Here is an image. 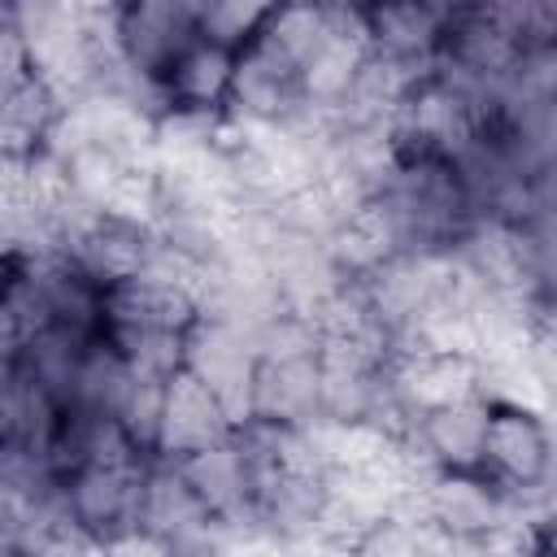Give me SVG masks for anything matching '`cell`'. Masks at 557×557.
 I'll list each match as a JSON object with an SVG mask.
<instances>
[{
    "label": "cell",
    "instance_id": "cell-1",
    "mask_svg": "<svg viewBox=\"0 0 557 557\" xmlns=\"http://www.w3.org/2000/svg\"><path fill=\"white\" fill-rule=\"evenodd\" d=\"M183 370L196 374L222 400L231 426L252 418V374H257L252 331L218 318H196L183 331Z\"/></svg>",
    "mask_w": 557,
    "mask_h": 557
},
{
    "label": "cell",
    "instance_id": "cell-2",
    "mask_svg": "<svg viewBox=\"0 0 557 557\" xmlns=\"http://www.w3.org/2000/svg\"><path fill=\"white\" fill-rule=\"evenodd\" d=\"M305 113H309V100H305V87H300V65L261 35L252 44H244L235 52L226 117L296 126Z\"/></svg>",
    "mask_w": 557,
    "mask_h": 557
},
{
    "label": "cell",
    "instance_id": "cell-3",
    "mask_svg": "<svg viewBox=\"0 0 557 557\" xmlns=\"http://www.w3.org/2000/svg\"><path fill=\"white\" fill-rule=\"evenodd\" d=\"M152 457H122V461H87L61 479L65 505L74 522L104 548L113 535L139 527V487Z\"/></svg>",
    "mask_w": 557,
    "mask_h": 557
},
{
    "label": "cell",
    "instance_id": "cell-4",
    "mask_svg": "<svg viewBox=\"0 0 557 557\" xmlns=\"http://www.w3.org/2000/svg\"><path fill=\"white\" fill-rule=\"evenodd\" d=\"M200 0H122L117 9V52L131 70L165 78V70L200 39Z\"/></svg>",
    "mask_w": 557,
    "mask_h": 557
},
{
    "label": "cell",
    "instance_id": "cell-5",
    "mask_svg": "<svg viewBox=\"0 0 557 557\" xmlns=\"http://www.w3.org/2000/svg\"><path fill=\"white\" fill-rule=\"evenodd\" d=\"M139 527L165 544V553H218L213 513L191 492L178 461L152 457L139 487Z\"/></svg>",
    "mask_w": 557,
    "mask_h": 557
},
{
    "label": "cell",
    "instance_id": "cell-6",
    "mask_svg": "<svg viewBox=\"0 0 557 557\" xmlns=\"http://www.w3.org/2000/svg\"><path fill=\"white\" fill-rule=\"evenodd\" d=\"M483 474L505 487H527L553 479V435L548 413L492 405L483 431Z\"/></svg>",
    "mask_w": 557,
    "mask_h": 557
},
{
    "label": "cell",
    "instance_id": "cell-7",
    "mask_svg": "<svg viewBox=\"0 0 557 557\" xmlns=\"http://www.w3.org/2000/svg\"><path fill=\"white\" fill-rule=\"evenodd\" d=\"M418 500L426 522L444 531L457 548H479V540L505 518L500 487L483 470H440Z\"/></svg>",
    "mask_w": 557,
    "mask_h": 557
},
{
    "label": "cell",
    "instance_id": "cell-8",
    "mask_svg": "<svg viewBox=\"0 0 557 557\" xmlns=\"http://www.w3.org/2000/svg\"><path fill=\"white\" fill-rule=\"evenodd\" d=\"M13 265L35 287L48 322L70 326V331H83V335L104 331V287L87 270H78L61 248L17 257Z\"/></svg>",
    "mask_w": 557,
    "mask_h": 557
},
{
    "label": "cell",
    "instance_id": "cell-9",
    "mask_svg": "<svg viewBox=\"0 0 557 557\" xmlns=\"http://www.w3.org/2000/svg\"><path fill=\"white\" fill-rule=\"evenodd\" d=\"M231 435V418L222 409V400L187 370H174L165 379V396H161V422H157V444L152 457L178 461L213 440Z\"/></svg>",
    "mask_w": 557,
    "mask_h": 557
},
{
    "label": "cell",
    "instance_id": "cell-10",
    "mask_svg": "<svg viewBox=\"0 0 557 557\" xmlns=\"http://www.w3.org/2000/svg\"><path fill=\"white\" fill-rule=\"evenodd\" d=\"M148 244H152V226L148 222H135V218H117V213H91L65 244L61 252L87 270L100 287L117 283V278H131L144 270L148 261Z\"/></svg>",
    "mask_w": 557,
    "mask_h": 557
},
{
    "label": "cell",
    "instance_id": "cell-11",
    "mask_svg": "<svg viewBox=\"0 0 557 557\" xmlns=\"http://www.w3.org/2000/svg\"><path fill=\"white\" fill-rule=\"evenodd\" d=\"M387 379L413 413H426L474 392V357L448 348H396L387 361Z\"/></svg>",
    "mask_w": 557,
    "mask_h": 557
},
{
    "label": "cell",
    "instance_id": "cell-12",
    "mask_svg": "<svg viewBox=\"0 0 557 557\" xmlns=\"http://www.w3.org/2000/svg\"><path fill=\"white\" fill-rule=\"evenodd\" d=\"M196 322V296L178 283L131 274L104 287V331H187Z\"/></svg>",
    "mask_w": 557,
    "mask_h": 557
},
{
    "label": "cell",
    "instance_id": "cell-13",
    "mask_svg": "<svg viewBox=\"0 0 557 557\" xmlns=\"http://www.w3.org/2000/svg\"><path fill=\"white\" fill-rule=\"evenodd\" d=\"M487 413H492V405L479 392H470L461 400H448V405L418 413L413 440L440 470H483Z\"/></svg>",
    "mask_w": 557,
    "mask_h": 557
},
{
    "label": "cell",
    "instance_id": "cell-14",
    "mask_svg": "<svg viewBox=\"0 0 557 557\" xmlns=\"http://www.w3.org/2000/svg\"><path fill=\"white\" fill-rule=\"evenodd\" d=\"M322 413V366L318 357L257 361L252 374V418L300 426Z\"/></svg>",
    "mask_w": 557,
    "mask_h": 557
},
{
    "label": "cell",
    "instance_id": "cell-15",
    "mask_svg": "<svg viewBox=\"0 0 557 557\" xmlns=\"http://www.w3.org/2000/svg\"><path fill=\"white\" fill-rule=\"evenodd\" d=\"M178 470L187 474L191 492L200 496V505L209 513H239V509H252V496H257V479H252V466L239 448L235 435H222L187 457H178Z\"/></svg>",
    "mask_w": 557,
    "mask_h": 557
},
{
    "label": "cell",
    "instance_id": "cell-16",
    "mask_svg": "<svg viewBox=\"0 0 557 557\" xmlns=\"http://www.w3.org/2000/svg\"><path fill=\"white\" fill-rule=\"evenodd\" d=\"M444 39V22L418 0H370L366 9V44L379 57L431 65Z\"/></svg>",
    "mask_w": 557,
    "mask_h": 557
},
{
    "label": "cell",
    "instance_id": "cell-17",
    "mask_svg": "<svg viewBox=\"0 0 557 557\" xmlns=\"http://www.w3.org/2000/svg\"><path fill=\"white\" fill-rule=\"evenodd\" d=\"M235 74V52L209 39H196L161 78L165 109H191V113H226Z\"/></svg>",
    "mask_w": 557,
    "mask_h": 557
},
{
    "label": "cell",
    "instance_id": "cell-18",
    "mask_svg": "<svg viewBox=\"0 0 557 557\" xmlns=\"http://www.w3.org/2000/svg\"><path fill=\"white\" fill-rule=\"evenodd\" d=\"M61 405L22 370L13 366L0 379V444H30L48 448L61 426Z\"/></svg>",
    "mask_w": 557,
    "mask_h": 557
},
{
    "label": "cell",
    "instance_id": "cell-19",
    "mask_svg": "<svg viewBox=\"0 0 557 557\" xmlns=\"http://www.w3.org/2000/svg\"><path fill=\"white\" fill-rule=\"evenodd\" d=\"M326 248H331L335 265H339L348 278H361V274H370L374 265H383L392 252H400L396 231H392V218L383 213V205H379L374 196L335 222V231L326 235Z\"/></svg>",
    "mask_w": 557,
    "mask_h": 557
},
{
    "label": "cell",
    "instance_id": "cell-20",
    "mask_svg": "<svg viewBox=\"0 0 557 557\" xmlns=\"http://www.w3.org/2000/svg\"><path fill=\"white\" fill-rule=\"evenodd\" d=\"M370 44L366 35H348V30H331L300 65V87H305V100L322 113H335L366 61Z\"/></svg>",
    "mask_w": 557,
    "mask_h": 557
},
{
    "label": "cell",
    "instance_id": "cell-21",
    "mask_svg": "<svg viewBox=\"0 0 557 557\" xmlns=\"http://www.w3.org/2000/svg\"><path fill=\"white\" fill-rule=\"evenodd\" d=\"M91 335L83 331H70V326H39L22 339V352H17V366L61 405L70 409V396H74V374H78V361H83V348H87Z\"/></svg>",
    "mask_w": 557,
    "mask_h": 557
},
{
    "label": "cell",
    "instance_id": "cell-22",
    "mask_svg": "<svg viewBox=\"0 0 557 557\" xmlns=\"http://www.w3.org/2000/svg\"><path fill=\"white\" fill-rule=\"evenodd\" d=\"M131 366L126 357L117 352V344L96 331L83 348V361H78V374H74V396H70V409H83V413H117L126 387H131Z\"/></svg>",
    "mask_w": 557,
    "mask_h": 557
},
{
    "label": "cell",
    "instance_id": "cell-23",
    "mask_svg": "<svg viewBox=\"0 0 557 557\" xmlns=\"http://www.w3.org/2000/svg\"><path fill=\"white\" fill-rule=\"evenodd\" d=\"M274 4L278 0H200V17H196L200 39L239 52L244 44H252L261 35Z\"/></svg>",
    "mask_w": 557,
    "mask_h": 557
},
{
    "label": "cell",
    "instance_id": "cell-24",
    "mask_svg": "<svg viewBox=\"0 0 557 557\" xmlns=\"http://www.w3.org/2000/svg\"><path fill=\"white\" fill-rule=\"evenodd\" d=\"M474 13L500 35H509L518 48L553 44L557 30V0H479Z\"/></svg>",
    "mask_w": 557,
    "mask_h": 557
},
{
    "label": "cell",
    "instance_id": "cell-25",
    "mask_svg": "<svg viewBox=\"0 0 557 557\" xmlns=\"http://www.w3.org/2000/svg\"><path fill=\"white\" fill-rule=\"evenodd\" d=\"M117 352L126 357L131 374H148V379H170L174 370H183V331H144V326H126V331H104Z\"/></svg>",
    "mask_w": 557,
    "mask_h": 557
},
{
    "label": "cell",
    "instance_id": "cell-26",
    "mask_svg": "<svg viewBox=\"0 0 557 557\" xmlns=\"http://www.w3.org/2000/svg\"><path fill=\"white\" fill-rule=\"evenodd\" d=\"M161 396H165V379H148V374H135L122 405H117V422L122 431L131 435V444L139 453L152 457V444H157V422H161Z\"/></svg>",
    "mask_w": 557,
    "mask_h": 557
},
{
    "label": "cell",
    "instance_id": "cell-27",
    "mask_svg": "<svg viewBox=\"0 0 557 557\" xmlns=\"http://www.w3.org/2000/svg\"><path fill=\"white\" fill-rule=\"evenodd\" d=\"M30 74H35V70H30V61H26V48H22L17 30L4 26V30H0V100H4L17 83H26Z\"/></svg>",
    "mask_w": 557,
    "mask_h": 557
},
{
    "label": "cell",
    "instance_id": "cell-28",
    "mask_svg": "<svg viewBox=\"0 0 557 557\" xmlns=\"http://www.w3.org/2000/svg\"><path fill=\"white\" fill-rule=\"evenodd\" d=\"M17 352H22V326L13 322V313L0 300V379L17 366Z\"/></svg>",
    "mask_w": 557,
    "mask_h": 557
},
{
    "label": "cell",
    "instance_id": "cell-29",
    "mask_svg": "<svg viewBox=\"0 0 557 557\" xmlns=\"http://www.w3.org/2000/svg\"><path fill=\"white\" fill-rule=\"evenodd\" d=\"M418 4H422V9H431V13H435V17L444 22V26H453V22L470 17L479 0H418Z\"/></svg>",
    "mask_w": 557,
    "mask_h": 557
},
{
    "label": "cell",
    "instance_id": "cell-30",
    "mask_svg": "<svg viewBox=\"0 0 557 557\" xmlns=\"http://www.w3.org/2000/svg\"><path fill=\"white\" fill-rule=\"evenodd\" d=\"M13 26V0H0V30Z\"/></svg>",
    "mask_w": 557,
    "mask_h": 557
},
{
    "label": "cell",
    "instance_id": "cell-31",
    "mask_svg": "<svg viewBox=\"0 0 557 557\" xmlns=\"http://www.w3.org/2000/svg\"><path fill=\"white\" fill-rule=\"evenodd\" d=\"M9 265L13 261H0V296H4V283H9Z\"/></svg>",
    "mask_w": 557,
    "mask_h": 557
}]
</instances>
